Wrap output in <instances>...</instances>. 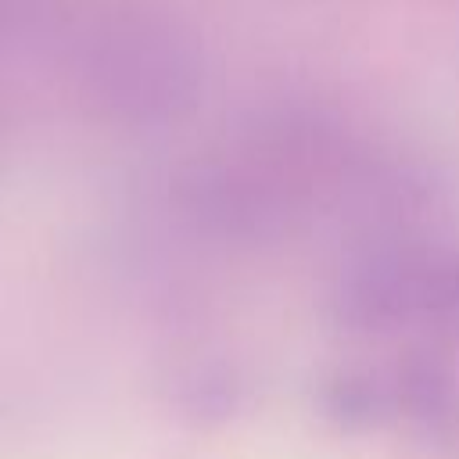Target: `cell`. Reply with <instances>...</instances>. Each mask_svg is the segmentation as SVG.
<instances>
[{
	"label": "cell",
	"mask_w": 459,
	"mask_h": 459,
	"mask_svg": "<svg viewBox=\"0 0 459 459\" xmlns=\"http://www.w3.org/2000/svg\"><path fill=\"white\" fill-rule=\"evenodd\" d=\"M75 75L86 104L118 126H154L190 108L197 54L158 14L115 7L97 14L75 47Z\"/></svg>",
	"instance_id": "obj_1"
},
{
	"label": "cell",
	"mask_w": 459,
	"mask_h": 459,
	"mask_svg": "<svg viewBox=\"0 0 459 459\" xmlns=\"http://www.w3.org/2000/svg\"><path fill=\"white\" fill-rule=\"evenodd\" d=\"M0 133H4V115H0Z\"/></svg>",
	"instance_id": "obj_2"
}]
</instances>
